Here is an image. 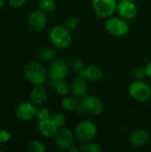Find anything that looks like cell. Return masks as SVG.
Listing matches in <instances>:
<instances>
[{
	"label": "cell",
	"instance_id": "obj_1",
	"mask_svg": "<svg viewBox=\"0 0 151 152\" xmlns=\"http://www.w3.org/2000/svg\"><path fill=\"white\" fill-rule=\"evenodd\" d=\"M49 39L55 47L60 49L67 48L72 41L71 31L66 26H54L49 32Z\"/></svg>",
	"mask_w": 151,
	"mask_h": 152
},
{
	"label": "cell",
	"instance_id": "obj_2",
	"mask_svg": "<svg viewBox=\"0 0 151 152\" xmlns=\"http://www.w3.org/2000/svg\"><path fill=\"white\" fill-rule=\"evenodd\" d=\"M103 103L99 97L93 94H86L80 101L77 112L90 116H99L103 111Z\"/></svg>",
	"mask_w": 151,
	"mask_h": 152
},
{
	"label": "cell",
	"instance_id": "obj_3",
	"mask_svg": "<svg viewBox=\"0 0 151 152\" xmlns=\"http://www.w3.org/2000/svg\"><path fill=\"white\" fill-rule=\"evenodd\" d=\"M24 77L33 85H43L48 76L47 69L40 62H30L24 69Z\"/></svg>",
	"mask_w": 151,
	"mask_h": 152
},
{
	"label": "cell",
	"instance_id": "obj_4",
	"mask_svg": "<svg viewBox=\"0 0 151 152\" xmlns=\"http://www.w3.org/2000/svg\"><path fill=\"white\" fill-rule=\"evenodd\" d=\"M98 129L96 125L93 121L85 119L77 123L75 127L74 134L78 141L82 142H92L95 138Z\"/></svg>",
	"mask_w": 151,
	"mask_h": 152
},
{
	"label": "cell",
	"instance_id": "obj_5",
	"mask_svg": "<svg viewBox=\"0 0 151 152\" xmlns=\"http://www.w3.org/2000/svg\"><path fill=\"white\" fill-rule=\"evenodd\" d=\"M106 30L113 37H122L129 33V25L122 17H109L105 22Z\"/></svg>",
	"mask_w": 151,
	"mask_h": 152
},
{
	"label": "cell",
	"instance_id": "obj_6",
	"mask_svg": "<svg viewBox=\"0 0 151 152\" xmlns=\"http://www.w3.org/2000/svg\"><path fill=\"white\" fill-rule=\"evenodd\" d=\"M129 94L136 102H144L150 99V86L143 80H135L129 86Z\"/></svg>",
	"mask_w": 151,
	"mask_h": 152
},
{
	"label": "cell",
	"instance_id": "obj_7",
	"mask_svg": "<svg viewBox=\"0 0 151 152\" xmlns=\"http://www.w3.org/2000/svg\"><path fill=\"white\" fill-rule=\"evenodd\" d=\"M69 69V65L67 61L62 59H56L51 61V64L47 69L48 77L50 80L60 81L64 80L68 76Z\"/></svg>",
	"mask_w": 151,
	"mask_h": 152
},
{
	"label": "cell",
	"instance_id": "obj_8",
	"mask_svg": "<svg viewBox=\"0 0 151 152\" xmlns=\"http://www.w3.org/2000/svg\"><path fill=\"white\" fill-rule=\"evenodd\" d=\"M117 0H93V9L101 18L111 17L117 10Z\"/></svg>",
	"mask_w": 151,
	"mask_h": 152
},
{
	"label": "cell",
	"instance_id": "obj_9",
	"mask_svg": "<svg viewBox=\"0 0 151 152\" xmlns=\"http://www.w3.org/2000/svg\"><path fill=\"white\" fill-rule=\"evenodd\" d=\"M28 24L31 30L35 32H41L47 25L46 13L41 9L32 11L28 17Z\"/></svg>",
	"mask_w": 151,
	"mask_h": 152
},
{
	"label": "cell",
	"instance_id": "obj_10",
	"mask_svg": "<svg viewBox=\"0 0 151 152\" xmlns=\"http://www.w3.org/2000/svg\"><path fill=\"white\" fill-rule=\"evenodd\" d=\"M74 140L73 132L68 127H61L54 135V142L56 146L61 149L67 151L68 148L72 145Z\"/></svg>",
	"mask_w": 151,
	"mask_h": 152
},
{
	"label": "cell",
	"instance_id": "obj_11",
	"mask_svg": "<svg viewBox=\"0 0 151 152\" xmlns=\"http://www.w3.org/2000/svg\"><path fill=\"white\" fill-rule=\"evenodd\" d=\"M117 11L120 17L126 20H130L136 17L138 8L132 0H120L117 5Z\"/></svg>",
	"mask_w": 151,
	"mask_h": 152
},
{
	"label": "cell",
	"instance_id": "obj_12",
	"mask_svg": "<svg viewBox=\"0 0 151 152\" xmlns=\"http://www.w3.org/2000/svg\"><path fill=\"white\" fill-rule=\"evenodd\" d=\"M36 108L30 101L20 103L15 109V117L20 121H29L36 117Z\"/></svg>",
	"mask_w": 151,
	"mask_h": 152
},
{
	"label": "cell",
	"instance_id": "obj_13",
	"mask_svg": "<svg viewBox=\"0 0 151 152\" xmlns=\"http://www.w3.org/2000/svg\"><path fill=\"white\" fill-rule=\"evenodd\" d=\"M78 76L86 80L87 82L91 83H97L100 82L103 77V71L101 69V68L90 65L87 67H85L81 71L78 72Z\"/></svg>",
	"mask_w": 151,
	"mask_h": 152
},
{
	"label": "cell",
	"instance_id": "obj_14",
	"mask_svg": "<svg viewBox=\"0 0 151 152\" xmlns=\"http://www.w3.org/2000/svg\"><path fill=\"white\" fill-rule=\"evenodd\" d=\"M150 140V134L143 129H137L133 130L130 134L128 141L131 145L136 148H142L146 146Z\"/></svg>",
	"mask_w": 151,
	"mask_h": 152
},
{
	"label": "cell",
	"instance_id": "obj_15",
	"mask_svg": "<svg viewBox=\"0 0 151 152\" xmlns=\"http://www.w3.org/2000/svg\"><path fill=\"white\" fill-rule=\"evenodd\" d=\"M37 130L42 136L51 138L54 137L57 131L59 130V127L51 117L50 118L44 120H39L37 124Z\"/></svg>",
	"mask_w": 151,
	"mask_h": 152
},
{
	"label": "cell",
	"instance_id": "obj_16",
	"mask_svg": "<svg viewBox=\"0 0 151 152\" xmlns=\"http://www.w3.org/2000/svg\"><path fill=\"white\" fill-rule=\"evenodd\" d=\"M48 99V94L43 85H36L29 93V101L36 106H43Z\"/></svg>",
	"mask_w": 151,
	"mask_h": 152
},
{
	"label": "cell",
	"instance_id": "obj_17",
	"mask_svg": "<svg viewBox=\"0 0 151 152\" xmlns=\"http://www.w3.org/2000/svg\"><path fill=\"white\" fill-rule=\"evenodd\" d=\"M87 81L81 77H76L70 85V93L78 99H82L87 94Z\"/></svg>",
	"mask_w": 151,
	"mask_h": 152
},
{
	"label": "cell",
	"instance_id": "obj_18",
	"mask_svg": "<svg viewBox=\"0 0 151 152\" xmlns=\"http://www.w3.org/2000/svg\"><path fill=\"white\" fill-rule=\"evenodd\" d=\"M80 105V102L78 98L72 95H66L63 97L61 101V107L64 110L71 112V111H77Z\"/></svg>",
	"mask_w": 151,
	"mask_h": 152
},
{
	"label": "cell",
	"instance_id": "obj_19",
	"mask_svg": "<svg viewBox=\"0 0 151 152\" xmlns=\"http://www.w3.org/2000/svg\"><path fill=\"white\" fill-rule=\"evenodd\" d=\"M50 85L55 90V92L62 97L69 95V94L70 93V86H69V84L64 80H60V81L51 80Z\"/></svg>",
	"mask_w": 151,
	"mask_h": 152
},
{
	"label": "cell",
	"instance_id": "obj_20",
	"mask_svg": "<svg viewBox=\"0 0 151 152\" xmlns=\"http://www.w3.org/2000/svg\"><path fill=\"white\" fill-rule=\"evenodd\" d=\"M38 57L43 61H53L55 58V51L50 47H44L39 51Z\"/></svg>",
	"mask_w": 151,
	"mask_h": 152
},
{
	"label": "cell",
	"instance_id": "obj_21",
	"mask_svg": "<svg viewBox=\"0 0 151 152\" xmlns=\"http://www.w3.org/2000/svg\"><path fill=\"white\" fill-rule=\"evenodd\" d=\"M39 7L45 13H50L55 10L56 3L54 0H39Z\"/></svg>",
	"mask_w": 151,
	"mask_h": 152
},
{
	"label": "cell",
	"instance_id": "obj_22",
	"mask_svg": "<svg viewBox=\"0 0 151 152\" xmlns=\"http://www.w3.org/2000/svg\"><path fill=\"white\" fill-rule=\"evenodd\" d=\"M28 151L29 152H45L46 148L44 144L37 140H33L28 144Z\"/></svg>",
	"mask_w": 151,
	"mask_h": 152
},
{
	"label": "cell",
	"instance_id": "obj_23",
	"mask_svg": "<svg viewBox=\"0 0 151 152\" xmlns=\"http://www.w3.org/2000/svg\"><path fill=\"white\" fill-rule=\"evenodd\" d=\"M79 149L84 152H101L102 151V149L97 144V143H94V142H85L84 144H82Z\"/></svg>",
	"mask_w": 151,
	"mask_h": 152
},
{
	"label": "cell",
	"instance_id": "obj_24",
	"mask_svg": "<svg viewBox=\"0 0 151 152\" xmlns=\"http://www.w3.org/2000/svg\"><path fill=\"white\" fill-rule=\"evenodd\" d=\"M36 117L37 118L38 120H44V119L50 118L52 116H51V113H50V110L48 108L40 106L38 109H36Z\"/></svg>",
	"mask_w": 151,
	"mask_h": 152
},
{
	"label": "cell",
	"instance_id": "obj_25",
	"mask_svg": "<svg viewBox=\"0 0 151 152\" xmlns=\"http://www.w3.org/2000/svg\"><path fill=\"white\" fill-rule=\"evenodd\" d=\"M69 67L72 68V69H74L75 71L79 72V71H81L85 66V63H84V61H83L82 59L76 57V58L71 59V61H70V62H69Z\"/></svg>",
	"mask_w": 151,
	"mask_h": 152
},
{
	"label": "cell",
	"instance_id": "obj_26",
	"mask_svg": "<svg viewBox=\"0 0 151 152\" xmlns=\"http://www.w3.org/2000/svg\"><path fill=\"white\" fill-rule=\"evenodd\" d=\"M52 118L54 120V122L56 123V125L58 126L59 128L64 126L65 122H66V118H65V116L62 113L57 112V113H55V114H53L52 116Z\"/></svg>",
	"mask_w": 151,
	"mask_h": 152
},
{
	"label": "cell",
	"instance_id": "obj_27",
	"mask_svg": "<svg viewBox=\"0 0 151 152\" xmlns=\"http://www.w3.org/2000/svg\"><path fill=\"white\" fill-rule=\"evenodd\" d=\"M78 24H79V20L75 17V16H72V17H69L67 21H66V27L70 30V31H73L75 30L77 27H78Z\"/></svg>",
	"mask_w": 151,
	"mask_h": 152
},
{
	"label": "cell",
	"instance_id": "obj_28",
	"mask_svg": "<svg viewBox=\"0 0 151 152\" xmlns=\"http://www.w3.org/2000/svg\"><path fill=\"white\" fill-rule=\"evenodd\" d=\"M133 77L137 80H143L147 77L146 71H145V68L137 67L136 69H134V70H133Z\"/></svg>",
	"mask_w": 151,
	"mask_h": 152
},
{
	"label": "cell",
	"instance_id": "obj_29",
	"mask_svg": "<svg viewBox=\"0 0 151 152\" xmlns=\"http://www.w3.org/2000/svg\"><path fill=\"white\" fill-rule=\"evenodd\" d=\"M12 139L11 133L6 129L0 130V143H6Z\"/></svg>",
	"mask_w": 151,
	"mask_h": 152
},
{
	"label": "cell",
	"instance_id": "obj_30",
	"mask_svg": "<svg viewBox=\"0 0 151 152\" xmlns=\"http://www.w3.org/2000/svg\"><path fill=\"white\" fill-rule=\"evenodd\" d=\"M27 0H8L9 5L13 8H20L25 4Z\"/></svg>",
	"mask_w": 151,
	"mask_h": 152
},
{
	"label": "cell",
	"instance_id": "obj_31",
	"mask_svg": "<svg viewBox=\"0 0 151 152\" xmlns=\"http://www.w3.org/2000/svg\"><path fill=\"white\" fill-rule=\"evenodd\" d=\"M145 71H146L147 77L151 78V61L145 66Z\"/></svg>",
	"mask_w": 151,
	"mask_h": 152
},
{
	"label": "cell",
	"instance_id": "obj_32",
	"mask_svg": "<svg viewBox=\"0 0 151 152\" xmlns=\"http://www.w3.org/2000/svg\"><path fill=\"white\" fill-rule=\"evenodd\" d=\"M80 149L79 148H77V147H76V146H74V145H70L69 148H68V151L69 152H77L79 151Z\"/></svg>",
	"mask_w": 151,
	"mask_h": 152
},
{
	"label": "cell",
	"instance_id": "obj_33",
	"mask_svg": "<svg viewBox=\"0 0 151 152\" xmlns=\"http://www.w3.org/2000/svg\"><path fill=\"white\" fill-rule=\"evenodd\" d=\"M4 0H0V8H2V6L4 5Z\"/></svg>",
	"mask_w": 151,
	"mask_h": 152
},
{
	"label": "cell",
	"instance_id": "obj_34",
	"mask_svg": "<svg viewBox=\"0 0 151 152\" xmlns=\"http://www.w3.org/2000/svg\"><path fill=\"white\" fill-rule=\"evenodd\" d=\"M0 126H1V119H0Z\"/></svg>",
	"mask_w": 151,
	"mask_h": 152
},
{
	"label": "cell",
	"instance_id": "obj_35",
	"mask_svg": "<svg viewBox=\"0 0 151 152\" xmlns=\"http://www.w3.org/2000/svg\"><path fill=\"white\" fill-rule=\"evenodd\" d=\"M0 152H2V150H1V149H0Z\"/></svg>",
	"mask_w": 151,
	"mask_h": 152
}]
</instances>
